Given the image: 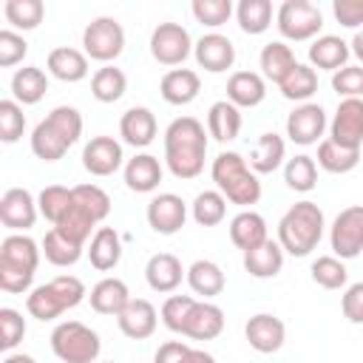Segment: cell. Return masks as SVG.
<instances>
[{
    "instance_id": "cell-42",
    "label": "cell",
    "mask_w": 363,
    "mask_h": 363,
    "mask_svg": "<svg viewBox=\"0 0 363 363\" xmlns=\"http://www.w3.org/2000/svg\"><path fill=\"white\" fill-rule=\"evenodd\" d=\"M68 142L48 125V119H43L34 130H31V153L37 156V159H43V162H57V159H62L65 153H68Z\"/></svg>"
},
{
    "instance_id": "cell-25",
    "label": "cell",
    "mask_w": 363,
    "mask_h": 363,
    "mask_svg": "<svg viewBox=\"0 0 363 363\" xmlns=\"http://www.w3.org/2000/svg\"><path fill=\"white\" fill-rule=\"evenodd\" d=\"M45 68L51 77H57L60 82H79L88 77V54L79 51V48H71V45H60L48 54L45 60Z\"/></svg>"
},
{
    "instance_id": "cell-48",
    "label": "cell",
    "mask_w": 363,
    "mask_h": 363,
    "mask_svg": "<svg viewBox=\"0 0 363 363\" xmlns=\"http://www.w3.org/2000/svg\"><path fill=\"white\" fill-rule=\"evenodd\" d=\"M45 119L68 145H74L82 136V113L74 105H57Z\"/></svg>"
},
{
    "instance_id": "cell-11",
    "label": "cell",
    "mask_w": 363,
    "mask_h": 363,
    "mask_svg": "<svg viewBox=\"0 0 363 363\" xmlns=\"http://www.w3.org/2000/svg\"><path fill=\"white\" fill-rule=\"evenodd\" d=\"M329 139L343 147L360 150V145H363V99H340L337 102V111L329 122Z\"/></svg>"
},
{
    "instance_id": "cell-58",
    "label": "cell",
    "mask_w": 363,
    "mask_h": 363,
    "mask_svg": "<svg viewBox=\"0 0 363 363\" xmlns=\"http://www.w3.org/2000/svg\"><path fill=\"white\" fill-rule=\"evenodd\" d=\"M187 352H190L187 343H182V340H167V343H162V346L156 349L153 363H184Z\"/></svg>"
},
{
    "instance_id": "cell-15",
    "label": "cell",
    "mask_w": 363,
    "mask_h": 363,
    "mask_svg": "<svg viewBox=\"0 0 363 363\" xmlns=\"http://www.w3.org/2000/svg\"><path fill=\"white\" fill-rule=\"evenodd\" d=\"M193 57H196L199 68H204L210 74H224L235 62V45H233L230 37H224L218 31H210V34L196 40Z\"/></svg>"
},
{
    "instance_id": "cell-34",
    "label": "cell",
    "mask_w": 363,
    "mask_h": 363,
    "mask_svg": "<svg viewBox=\"0 0 363 363\" xmlns=\"http://www.w3.org/2000/svg\"><path fill=\"white\" fill-rule=\"evenodd\" d=\"M48 91V77L43 68L37 65H26V68H17L14 77H11V96L14 102L20 105H37Z\"/></svg>"
},
{
    "instance_id": "cell-37",
    "label": "cell",
    "mask_w": 363,
    "mask_h": 363,
    "mask_svg": "<svg viewBox=\"0 0 363 363\" xmlns=\"http://www.w3.org/2000/svg\"><path fill=\"white\" fill-rule=\"evenodd\" d=\"M272 3L269 0H241L235 6V20L244 34H264L272 26Z\"/></svg>"
},
{
    "instance_id": "cell-2",
    "label": "cell",
    "mask_w": 363,
    "mask_h": 363,
    "mask_svg": "<svg viewBox=\"0 0 363 363\" xmlns=\"http://www.w3.org/2000/svg\"><path fill=\"white\" fill-rule=\"evenodd\" d=\"M323 230H326L323 210L315 201L303 199V201L292 204L281 216V221H278V244L284 247V252H289L295 258H303L320 244Z\"/></svg>"
},
{
    "instance_id": "cell-38",
    "label": "cell",
    "mask_w": 363,
    "mask_h": 363,
    "mask_svg": "<svg viewBox=\"0 0 363 363\" xmlns=\"http://www.w3.org/2000/svg\"><path fill=\"white\" fill-rule=\"evenodd\" d=\"M318 167H323L326 173H352L360 164V150L343 147L332 139H323L318 145Z\"/></svg>"
},
{
    "instance_id": "cell-51",
    "label": "cell",
    "mask_w": 363,
    "mask_h": 363,
    "mask_svg": "<svg viewBox=\"0 0 363 363\" xmlns=\"http://www.w3.org/2000/svg\"><path fill=\"white\" fill-rule=\"evenodd\" d=\"M74 199L102 224L105 218H108V213H111V196L99 187V184H77L74 187Z\"/></svg>"
},
{
    "instance_id": "cell-26",
    "label": "cell",
    "mask_w": 363,
    "mask_h": 363,
    "mask_svg": "<svg viewBox=\"0 0 363 363\" xmlns=\"http://www.w3.org/2000/svg\"><path fill=\"white\" fill-rule=\"evenodd\" d=\"M267 96V79L255 71H235L227 79V99L235 108H255Z\"/></svg>"
},
{
    "instance_id": "cell-30",
    "label": "cell",
    "mask_w": 363,
    "mask_h": 363,
    "mask_svg": "<svg viewBox=\"0 0 363 363\" xmlns=\"http://www.w3.org/2000/svg\"><path fill=\"white\" fill-rule=\"evenodd\" d=\"M258 65H261V77H264V79L281 85V82L286 79V74L298 65V60H295V51H292L284 40H272V43H267V45L261 48Z\"/></svg>"
},
{
    "instance_id": "cell-49",
    "label": "cell",
    "mask_w": 363,
    "mask_h": 363,
    "mask_svg": "<svg viewBox=\"0 0 363 363\" xmlns=\"http://www.w3.org/2000/svg\"><path fill=\"white\" fill-rule=\"evenodd\" d=\"M26 130V113L23 105L14 99H0V139L6 145L17 142Z\"/></svg>"
},
{
    "instance_id": "cell-54",
    "label": "cell",
    "mask_w": 363,
    "mask_h": 363,
    "mask_svg": "<svg viewBox=\"0 0 363 363\" xmlns=\"http://www.w3.org/2000/svg\"><path fill=\"white\" fill-rule=\"evenodd\" d=\"M332 88L343 99H363V65H346L332 74Z\"/></svg>"
},
{
    "instance_id": "cell-10",
    "label": "cell",
    "mask_w": 363,
    "mask_h": 363,
    "mask_svg": "<svg viewBox=\"0 0 363 363\" xmlns=\"http://www.w3.org/2000/svg\"><path fill=\"white\" fill-rule=\"evenodd\" d=\"M190 31L182 23H159L150 34V57L159 65H182L193 54Z\"/></svg>"
},
{
    "instance_id": "cell-46",
    "label": "cell",
    "mask_w": 363,
    "mask_h": 363,
    "mask_svg": "<svg viewBox=\"0 0 363 363\" xmlns=\"http://www.w3.org/2000/svg\"><path fill=\"white\" fill-rule=\"evenodd\" d=\"M3 14H6V20H9L14 28L31 31V28H37V26L43 23L45 6H43V0H6Z\"/></svg>"
},
{
    "instance_id": "cell-53",
    "label": "cell",
    "mask_w": 363,
    "mask_h": 363,
    "mask_svg": "<svg viewBox=\"0 0 363 363\" xmlns=\"http://www.w3.org/2000/svg\"><path fill=\"white\" fill-rule=\"evenodd\" d=\"M23 337H26V318H23V312H17L11 306H3L0 309V346L6 352H11Z\"/></svg>"
},
{
    "instance_id": "cell-50",
    "label": "cell",
    "mask_w": 363,
    "mask_h": 363,
    "mask_svg": "<svg viewBox=\"0 0 363 363\" xmlns=\"http://www.w3.org/2000/svg\"><path fill=\"white\" fill-rule=\"evenodd\" d=\"M190 11L201 26L218 28L233 17V3L230 0H193Z\"/></svg>"
},
{
    "instance_id": "cell-56",
    "label": "cell",
    "mask_w": 363,
    "mask_h": 363,
    "mask_svg": "<svg viewBox=\"0 0 363 363\" xmlns=\"http://www.w3.org/2000/svg\"><path fill=\"white\" fill-rule=\"evenodd\" d=\"M332 14L343 28L363 26V0H332Z\"/></svg>"
},
{
    "instance_id": "cell-43",
    "label": "cell",
    "mask_w": 363,
    "mask_h": 363,
    "mask_svg": "<svg viewBox=\"0 0 363 363\" xmlns=\"http://www.w3.org/2000/svg\"><path fill=\"white\" fill-rule=\"evenodd\" d=\"M74 204V187H62V184H48L40 190L37 196V207H40V216L51 224H60L62 216L71 210Z\"/></svg>"
},
{
    "instance_id": "cell-23",
    "label": "cell",
    "mask_w": 363,
    "mask_h": 363,
    "mask_svg": "<svg viewBox=\"0 0 363 363\" xmlns=\"http://www.w3.org/2000/svg\"><path fill=\"white\" fill-rule=\"evenodd\" d=\"M201 91V79L193 68H170L162 82H159V94L167 105H190Z\"/></svg>"
},
{
    "instance_id": "cell-59",
    "label": "cell",
    "mask_w": 363,
    "mask_h": 363,
    "mask_svg": "<svg viewBox=\"0 0 363 363\" xmlns=\"http://www.w3.org/2000/svg\"><path fill=\"white\" fill-rule=\"evenodd\" d=\"M184 363H216V357H213L210 352H204V349H193V346H190Z\"/></svg>"
},
{
    "instance_id": "cell-20",
    "label": "cell",
    "mask_w": 363,
    "mask_h": 363,
    "mask_svg": "<svg viewBox=\"0 0 363 363\" xmlns=\"http://www.w3.org/2000/svg\"><path fill=\"white\" fill-rule=\"evenodd\" d=\"M182 278H187V269L173 252H156L145 264V281L153 292H173Z\"/></svg>"
},
{
    "instance_id": "cell-19",
    "label": "cell",
    "mask_w": 363,
    "mask_h": 363,
    "mask_svg": "<svg viewBox=\"0 0 363 363\" xmlns=\"http://www.w3.org/2000/svg\"><path fill=\"white\" fill-rule=\"evenodd\" d=\"M116 323L122 329L125 337L130 340H145L156 332V323H159V315H156V306L145 298H130V303L116 315Z\"/></svg>"
},
{
    "instance_id": "cell-47",
    "label": "cell",
    "mask_w": 363,
    "mask_h": 363,
    "mask_svg": "<svg viewBox=\"0 0 363 363\" xmlns=\"http://www.w3.org/2000/svg\"><path fill=\"white\" fill-rule=\"evenodd\" d=\"M312 281L323 289H343L349 281V269L337 255H320L312 261Z\"/></svg>"
},
{
    "instance_id": "cell-7",
    "label": "cell",
    "mask_w": 363,
    "mask_h": 363,
    "mask_svg": "<svg viewBox=\"0 0 363 363\" xmlns=\"http://www.w3.org/2000/svg\"><path fill=\"white\" fill-rule=\"evenodd\" d=\"M275 26L284 40L303 43L320 37L323 28V11L309 0H284L275 11Z\"/></svg>"
},
{
    "instance_id": "cell-3",
    "label": "cell",
    "mask_w": 363,
    "mask_h": 363,
    "mask_svg": "<svg viewBox=\"0 0 363 363\" xmlns=\"http://www.w3.org/2000/svg\"><path fill=\"white\" fill-rule=\"evenodd\" d=\"M43 250L37 247L34 238L23 233H11L0 244V289L11 295L31 292L34 272L40 267Z\"/></svg>"
},
{
    "instance_id": "cell-55",
    "label": "cell",
    "mask_w": 363,
    "mask_h": 363,
    "mask_svg": "<svg viewBox=\"0 0 363 363\" xmlns=\"http://www.w3.org/2000/svg\"><path fill=\"white\" fill-rule=\"evenodd\" d=\"M26 54H28V43L23 40V34L3 28L0 31V68H11V65L23 62Z\"/></svg>"
},
{
    "instance_id": "cell-12",
    "label": "cell",
    "mask_w": 363,
    "mask_h": 363,
    "mask_svg": "<svg viewBox=\"0 0 363 363\" xmlns=\"http://www.w3.org/2000/svg\"><path fill=\"white\" fill-rule=\"evenodd\" d=\"M37 199L26 190V187H9L0 199V221L3 227H9L11 233H26L34 227L37 221Z\"/></svg>"
},
{
    "instance_id": "cell-24",
    "label": "cell",
    "mask_w": 363,
    "mask_h": 363,
    "mask_svg": "<svg viewBox=\"0 0 363 363\" xmlns=\"http://www.w3.org/2000/svg\"><path fill=\"white\" fill-rule=\"evenodd\" d=\"M164 170L153 153H136L125 162V184L130 193H153L162 182Z\"/></svg>"
},
{
    "instance_id": "cell-29",
    "label": "cell",
    "mask_w": 363,
    "mask_h": 363,
    "mask_svg": "<svg viewBox=\"0 0 363 363\" xmlns=\"http://www.w3.org/2000/svg\"><path fill=\"white\" fill-rule=\"evenodd\" d=\"M88 261L94 269L108 272L122 261V238L113 227H96L88 247Z\"/></svg>"
},
{
    "instance_id": "cell-6",
    "label": "cell",
    "mask_w": 363,
    "mask_h": 363,
    "mask_svg": "<svg viewBox=\"0 0 363 363\" xmlns=\"http://www.w3.org/2000/svg\"><path fill=\"white\" fill-rule=\"evenodd\" d=\"M99 335L79 320H62L51 332V352L60 363H94L99 357Z\"/></svg>"
},
{
    "instance_id": "cell-14",
    "label": "cell",
    "mask_w": 363,
    "mask_h": 363,
    "mask_svg": "<svg viewBox=\"0 0 363 363\" xmlns=\"http://www.w3.org/2000/svg\"><path fill=\"white\" fill-rule=\"evenodd\" d=\"M326 125H329L326 122V111L318 102H303L286 116V136L295 145L309 147V145H318V139L323 136Z\"/></svg>"
},
{
    "instance_id": "cell-35",
    "label": "cell",
    "mask_w": 363,
    "mask_h": 363,
    "mask_svg": "<svg viewBox=\"0 0 363 363\" xmlns=\"http://www.w3.org/2000/svg\"><path fill=\"white\" fill-rule=\"evenodd\" d=\"M284 159H286V142H284V136H278V133H261L258 142H255V147H252V153H250V167L255 173H272V170H278L284 164Z\"/></svg>"
},
{
    "instance_id": "cell-1",
    "label": "cell",
    "mask_w": 363,
    "mask_h": 363,
    "mask_svg": "<svg viewBox=\"0 0 363 363\" xmlns=\"http://www.w3.org/2000/svg\"><path fill=\"white\" fill-rule=\"evenodd\" d=\"M207 130L196 116H179L164 130V164L167 170L187 182L204 170L207 159Z\"/></svg>"
},
{
    "instance_id": "cell-4",
    "label": "cell",
    "mask_w": 363,
    "mask_h": 363,
    "mask_svg": "<svg viewBox=\"0 0 363 363\" xmlns=\"http://www.w3.org/2000/svg\"><path fill=\"white\" fill-rule=\"evenodd\" d=\"M210 176L218 187V193L238 204V207H250V204H258L261 199V182H258V173L247 164V159L235 150H224L213 159V167H210Z\"/></svg>"
},
{
    "instance_id": "cell-8",
    "label": "cell",
    "mask_w": 363,
    "mask_h": 363,
    "mask_svg": "<svg viewBox=\"0 0 363 363\" xmlns=\"http://www.w3.org/2000/svg\"><path fill=\"white\" fill-rule=\"evenodd\" d=\"M82 48L88 60L111 65L125 51V28L116 17H94L82 31Z\"/></svg>"
},
{
    "instance_id": "cell-21",
    "label": "cell",
    "mask_w": 363,
    "mask_h": 363,
    "mask_svg": "<svg viewBox=\"0 0 363 363\" xmlns=\"http://www.w3.org/2000/svg\"><path fill=\"white\" fill-rule=\"evenodd\" d=\"M221 332H224V309L216 306L213 301H196L182 335L193 340H213Z\"/></svg>"
},
{
    "instance_id": "cell-60",
    "label": "cell",
    "mask_w": 363,
    "mask_h": 363,
    "mask_svg": "<svg viewBox=\"0 0 363 363\" xmlns=\"http://www.w3.org/2000/svg\"><path fill=\"white\" fill-rule=\"evenodd\" d=\"M349 48H352V54H354V57L360 60V65H363V28H360V31H354V37H352Z\"/></svg>"
},
{
    "instance_id": "cell-62",
    "label": "cell",
    "mask_w": 363,
    "mask_h": 363,
    "mask_svg": "<svg viewBox=\"0 0 363 363\" xmlns=\"http://www.w3.org/2000/svg\"><path fill=\"white\" fill-rule=\"evenodd\" d=\"M108 363H113V360H108Z\"/></svg>"
},
{
    "instance_id": "cell-17",
    "label": "cell",
    "mask_w": 363,
    "mask_h": 363,
    "mask_svg": "<svg viewBox=\"0 0 363 363\" xmlns=\"http://www.w3.org/2000/svg\"><path fill=\"white\" fill-rule=\"evenodd\" d=\"M122 145L113 136H94L82 147V167L91 176H113L122 167Z\"/></svg>"
},
{
    "instance_id": "cell-16",
    "label": "cell",
    "mask_w": 363,
    "mask_h": 363,
    "mask_svg": "<svg viewBox=\"0 0 363 363\" xmlns=\"http://www.w3.org/2000/svg\"><path fill=\"white\" fill-rule=\"evenodd\" d=\"M244 337L247 343L258 352V354H272L284 346L286 340V326L278 315H269V312H258L247 320L244 326Z\"/></svg>"
},
{
    "instance_id": "cell-39",
    "label": "cell",
    "mask_w": 363,
    "mask_h": 363,
    "mask_svg": "<svg viewBox=\"0 0 363 363\" xmlns=\"http://www.w3.org/2000/svg\"><path fill=\"white\" fill-rule=\"evenodd\" d=\"M43 255H45V261L48 264H54V267H74L79 258H82V244H77V241H71V238H65L60 230H48L45 233V238H43Z\"/></svg>"
},
{
    "instance_id": "cell-61",
    "label": "cell",
    "mask_w": 363,
    "mask_h": 363,
    "mask_svg": "<svg viewBox=\"0 0 363 363\" xmlns=\"http://www.w3.org/2000/svg\"><path fill=\"white\" fill-rule=\"evenodd\" d=\"M3 363H37L31 354H23V352H14V354H6Z\"/></svg>"
},
{
    "instance_id": "cell-52",
    "label": "cell",
    "mask_w": 363,
    "mask_h": 363,
    "mask_svg": "<svg viewBox=\"0 0 363 363\" xmlns=\"http://www.w3.org/2000/svg\"><path fill=\"white\" fill-rule=\"evenodd\" d=\"M193 303H196L193 295H170V298L162 303V323H164L170 332L182 335V332H184V323H187V315H190V309H193Z\"/></svg>"
},
{
    "instance_id": "cell-31",
    "label": "cell",
    "mask_w": 363,
    "mask_h": 363,
    "mask_svg": "<svg viewBox=\"0 0 363 363\" xmlns=\"http://www.w3.org/2000/svg\"><path fill=\"white\" fill-rule=\"evenodd\" d=\"M207 133L216 142H233L241 133V108H235L230 99H218L207 111Z\"/></svg>"
},
{
    "instance_id": "cell-32",
    "label": "cell",
    "mask_w": 363,
    "mask_h": 363,
    "mask_svg": "<svg viewBox=\"0 0 363 363\" xmlns=\"http://www.w3.org/2000/svg\"><path fill=\"white\" fill-rule=\"evenodd\" d=\"M244 269L252 275V278H275L281 269H284V247L272 238H267L261 247L244 252Z\"/></svg>"
},
{
    "instance_id": "cell-27",
    "label": "cell",
    "mask_w": 363,
    "mask_h": 363,
    "mask_svg": "<svg viewBox=\"0 0 363 363\" xmlns=\"http://www.w3.org/2000/svg\"><path fill=\"white\" fill-rule=\"evenodd\" d=\"M267 238H269V233H267V221H264L261 213H255V210H241L238 216H233V221H230V241H233L238 250L250 252V250L261 247Z\"/></svg>"
},
{
    "instance_id": "cell-22",
    "label": "cell",
    "mask_w": 363,
    "mask_h": 363,
    "mask_svg": "<svg viewBox=\"0 0 363 363\" xmlns=\"http://www.w3.org/2000/svg\"><path fill=\"white\" fill-rule=\"evenodd\" d=\"M349 57H352L349 43L335 37V34H320L309 45V65L318 68V71H332L335 74V71L346 68Z\"/></svg>"
},
{
    "instance_id": "cell-57",
    "label": "cell",
    "mask_w": 363,
    "mask_h": 363,
    "mask_svg": "<svg viewBox=\"0 0 363 363\" xmlns=\"http://www.w3.org/2000/svg\"><path fill=\"white\" fill-rule=\"evenodd\" d=\"M340 309L349 323H363V281L346 286V292L340 298Z\"/></svg>"
},
{
    "instance_id": "cell-45",
    "label": "cell",
    "mask_w": 363,
    "mask_h": 363,
    "mask_svg": "<svg viewBox=\"0 0 363 363\" xmlns=\"http://www.w3.org/2000/svg\"><path fill=\"white\" fill-rule=\"evenodd\" d=\"M99 221L74 199V204H71V210L62 216V221L60 224H54V230H60L65 238H71V241H77V244H82L85 247V241L91 238V230L96 227Z\"/></svg>"
},
{
    "instance_id": "cell-9",
    "label": "cell",
    "mask_w": 363,
    "mask_h": 363,
    "mask_svg": "<svg viewBox=\"0 0 363 363\" xmlns=\"http://www.w3.org/2000/svg\"><path fill=\"white\" fill-rule=\"evenodd\" d=\"M329 244L340 261L357 258L363 252V204H352L335 216L329 227Z\"/></svg>"
},
{
    "instance_id": "cell-44",
    "label": "cell",
    "mask_w": 363,
    "mask_h": 363,
    "mask_svg": "<svg viewBox=\"0 0 363 363\" xmlns=\"http://www.w3.org/2000/svg\"><path fill=\"white\" fill-rule=\"evenodd\" d=\"M190 213H193V221L199 227H216L224 221L227 216V199L218 193V190H201L193 204H190Z\"/></svg>"
},
{
    "instance_id": "cell-5",
    "label": "cell",
    "mask_w": 363,
    "mask_h": 363,
    "mask_svg": "<svg viewBox=\"0 0 363 363\" xmlns=\"http://www.w3.org/2000/svg\"><path fill=\"white\" fill-rule=\"evenodd\" d=\"M85 295H88V289L77 275H57L48 284H40L28 292L26 309L37 320H54L62 312L79 306L85 301Z\"/></svg>"
},
{
    "instance_id": "cell-33",
    "label": "cell",
    "mask_w": 363,
    "mask_h": 363,
    "mask_svg": "<svg viewBox=\"0 0 363 363\" xmlns=\"http://www.w3.org/2000/svg\"><path fill=\"white\" fill-rule=\"evenodd\" d=\"M187 284H190V289L196 295H201L204 301H210V298H216V295L224 292V284L227 281H224V269L216 261L199 258V261H193L187 267Z\"/></svg>"
},
{
    "instance_id": "cell-13",
    "label": "cell",
    "mask_w": 363,
    "mask_h": 363,
    "mask_svg": "<svg viewBox=\"0 0 363 363\" xmlns=\"http://www.w3.org/2000/svg\"><path fill=\"white\" fill-rule=\"evenodd\" d=\"M147 224H150V230L153 233H159V235H173V233H179L182 227H184V221H187V204H184V199L182 196H176V193H159V196H153L150 201H147Z\"/></svg>"
},
{
    "instance_id": "cell-28",
    "label": "cell",
    "mask_w": 363,
    "mask_h": 363,
    "mask_svg": "<svg viewBox=\"0 0 363 363\" xmlns=\"http://www.w3.org/2000/svg\"><path fill=\"white\" fill-rule=\"evenodd\" d=\"M91 309L99 315H119L130 303V289L122 278H102L91 286Z\"/></svg>"
},
{
    "instance_id": "cell-40",
    "label": "cell",
    "mask_w": 363,
    "mask_h": 363,
    "mask_svg": "<svg viewBox=\"0 0 363 363\" xmlns=\"http://www.w3.org/2000/svg\"><path fill=\"white\" fill-rule=\"evenodd\" d=\"M278 88H281L284 99H292V102H301L303 105L318 91V71L312 65H306V62H298Z\"/></svg>"
},
{
    "instance_id": "cell-36",
    "label": "cell",
    "mask_w": 363,
    "mask_h": 363,
    "mask_svg": "<svg viewBox=\"0 0 363 363\" xmlns=\"http://www.w3.org/2000/svg\"><path fill=\"white\" fill-rule=\"evenodd\" d=\"M125 91H128V77H125V71L116 68V65H102V68H96V74L91 77V94H94L96 102L111 105V102L122 99Z\"/></svg>"
},
{
    "instance_id": "cell-41",
    "label": "cell",
    "mask_w": 363,
    "mask_h": 363,
    "mask_svg": "<svg viewBox=\"0 0 363 363\" xmlns=\"http://www.w3.org/2000/svg\"><path fill=\"white\" fill-rule=\"evenodd\" d=\"M284 182L295 193L315 190V184H318V162L312 156H306V153H298V156L286 159V164H284Z\"/></svg>"
},
{
    "instance_id": "cell-18",
    "label": "cell",
    "mask_w": 363,
    "mask_h": 363,
    "mask_svg": "<svg viewBox=\"0 0 363 363\" xmlns=\"http://www.w3.org/2000/svg\"><path fill=\"white\" fill-rule=\"evenodd\" d=\"M159 133V125H156V113L145 105H133L122 113L119 119V136L125 145L130 147H147Z\"/></svg>"
}]
</instances>
